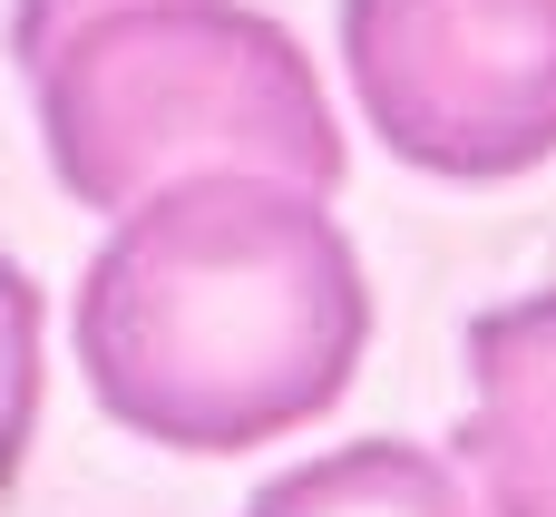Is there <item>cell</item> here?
<instances>
[{"instance_id": "cell-1", "label": "cell", "mask_w": 556, "mask_h": 517, "mask_svg": "<svg viewBox=\"0 0 556 517\" xmlns=\"http://www.w3.org/2000/svg\"><path fill=\"white\" fill-rule=\"evenodd\" d=\"M362 342V254L283 176L225 166L137 196L78 283V371L156 450H254L323 420Z\"/></svg>"}, {"instance_id": "cell-2", "label": "cell", "mask_w": 556, "mask_h": 517, "mask_svg": "<svg viewBox=\"0 0 556 517\" xmlns=\"http://www.w3.org/2000/svg\"><path fill=\"white\" fill-rule=\"evenodd\" d=\"M49 166L78 205L127 215L176 176L342 186V127L283 20L244 0H10Z\"/></svg>"}, {"instance_id": "cell-3", "label": "cell", "mask_w": 556, "mask_h": 517, "mask_svg": "<svg viewBox=\"0 0 556 517\" xmlns=\"http://www.w3.org/2000/svg\"><path fill=\"white\" fill-rule=\"evenodd\" d=\"M362 127L450 186L556 156V0H342Z\"/></svg>"}, {"instance_id": "cell-4", "label": "cell", "mask_w": 556, "mask_h": 517, "mask_svg": "<svg viewBox=\"0 0 556 517\" xmlns=\"http://www.w3.org/2000/svg\"><path fill=\"white\" fill-rule=\"evenodd\" d=\"M459 459L489 517H556V293L469 323V420Z\"/></svg>"}, {"instance_id": "cell-5", "label": "cell", "mask_w": 556, "mask_h": 517, "mask_svg": "<svg viewBox=\"0 0 556 517\" xmlns=\"http://www.w3.org/2000/svg\"><path fill=\"white\" fill-rule=\"evenodd\" d=\"M244 517H469L459 469L420 440H352L332 459L283 469L274 489H254Z\"/></svg>"}, {"instance_id": "cell-6", "label": "cell", "mask_w": 556, "mask_h": 517, "mask_svg": "<svg viewBox=\"0 0 556 517\" xmlns=\"http://www.w3.org/2000/svg\"><path fill=\"white\" fill-rule=\"evenodd\" d=\"M39 430V283L0 254V489L20 479Z\"/></svg>"}]
</instances>
